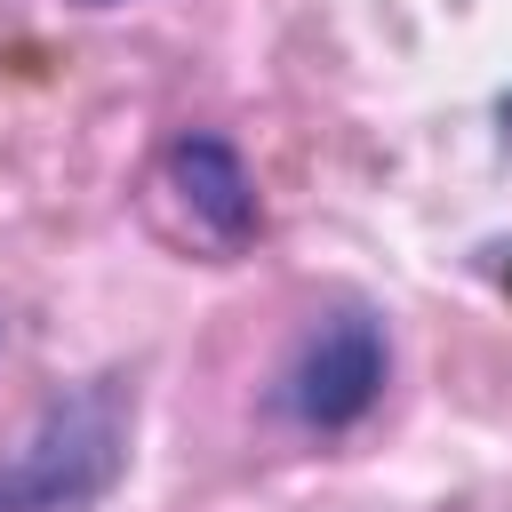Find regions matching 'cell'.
<instances>
[{
  "label": "cell",
  "instance_id": "1",
  "mask_svg": "<svg viewBox=\"0 0 512 512\" xmlns=\"http://www.w3.org/2000/svg\"><path fill=\"white\" fill-rule=\"evenodd\" d=\"M136 440V384L80 376L32 408V424L0 448V512H96Z\"/></svg>",
  "mask_w": 512,
  "mask_h": 512
},
{
  "label": "cell",
  "instance_id": "2",
  "mask_svg": "<svg viewBox=\"0 0 512 512\" xmlns=\"http://www.w3.org/2000/svg\"><path fill=\"white\" fill-rule=\"evenodd\" d=\"M384 376H392V336L368 304H336V312H312V328L296 336V352L280 360V384H272V408L312 432V440H336L352 432L376 400H384Z\"/></svg>",
  "mask_w": 512,
  "mask_h": 512
},
{
  "label": "cell",
  "instance_id": "3",
  "mask_svg": "<svg viewBox=\"0 0 512 512\" xmlns=\"http://www.w3.org/2000/svg\"><path fill=\"white\" fill-rule=\"evenodd\" d=\"M160 192H168V208L184 216V232H192L200 248H216V256H240V248L264 232L256 176H248L240 144L216 136V128L168 136V152H160Z\"/></svg>",
  "mask_w": 512,
  "mask_h": 512
},
{
  "label": "cell",
  "instance_id": "5",
  "mask_svg": "<svg viewBox=\"0 0 512 512\" xmlns=\"http://www.w3.org/2000/svg\"><path fill=\"white\" fill-rule=\"evenodd\" d=\"M72 8H128V0H72Z\"/></svg>",
  "mask_w": 512,
  "mask_h": 512
},
{
  "label": "cell",
  "instance_id": "4",
  "mask_svg": "<svg viewBox=\"0 0 512 512\" xmlns=\"http://www.w3.org/2000/svg\"><path fill=\"white\" fill-rule=\"evenodd\" d=\"M496 136H504V152H512V88L496 96Z\"/></svg>",
  "mask_w": 512,
  "mask_h": 512
}]
</instances>
